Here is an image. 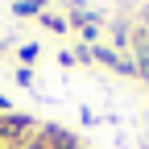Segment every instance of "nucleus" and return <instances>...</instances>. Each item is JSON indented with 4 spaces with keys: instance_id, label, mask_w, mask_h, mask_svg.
<instances>
[{
    "instance_id": "f257e3e1",
    "label": "nucleus",
    "mask_w": 149,
    "mask_h": 149,
    "mask_svg": "<svg viewBox=\"0 0 149 149\" xmlns=\"http://www.w3.org/2000/svg\"><path fill=\"white\" fill-rule=\"evenodd\" d=\"M133 46H137V74H145V79H149V13L141 17V25L133 29Z\"/></svg>"
},
{
    "instance_id": "f03ea898",
    "label": "nucleus",
    "mask_w": 149,
    "mask_h": 149,
    "mask_svg": "<svg viewBox=\"0 0 149 149\" xmlns=\"http://www.w3.org/2000/svg\"><path fill=\"white\" fill-rule=\"evenodd\" d=\"M46 0H13V17H42Z\"/></svg>"
},
{
    "instance_id": "7ed1b4c3",
    "label": "nucleus",
    "mask_w": 149,
    "mask_h": 149,
    "mask_svg": "<svg viewBox=\"0 0 149 149\" xmlns=\"http://www.w3.org/2000/svg\"><path fill=\"white\" fill-rule=\"evenodd\" d=\"M37 21H42L46 29H54V33H66V21H62V17H58V13H50V8H46L42 17H37Z\"/></svg>"
},
{
    "instance_id": "20e7f679",
    "label": "nucleus",
    "mask_w": 149,
    "mask_h": 149,
    "mask_svg": "<svg viewBox=\"0 0 149 149\" xmlns=\"http://www.w3.org/2000/svg\"><path fill=\"white\" fill-rule=\"evenodd\" d=\"M13 79L21 83V87H33V66H17V70H13Z\"/></svg>"
},
{
    "instance_id": "39448f33",
    "label": "nucleus",
    "mask_w": 149,
    "mask_h": 149,
    "mask_svg": "<svg viewBox=\"0 0 149 149\" xmlns=\"http://www.w3.org/2000/svg\"><path fill=\"white\" fill-rule=\"evenodd\" d=\"M37 54H42V46H37V42H29V46H21V62L29 66V62L37 58Z\"/></svg>"
},
{
    "instance_id": "423d86ee",
    "label": "nucleus",
    "mask_w": 149,
    "mask_h": 149,
    "mask_svg": "<svg viewBox=\"0 0 149 149\" xmlns=\"http://www.w3.org/2000/svg\"><path fill=\"white\" fill-rule=\"evenodd\" d=\"M8 112H13V104H8L4 95H0V116H8Z\"/></svg>"
},
{
    "instance_id": "0eeeda50",
    "label": "nucleus",
    "mask_w": 149,
    "mask_h": 149,
    "mask_svg": "<svg viewBox=\"0 0 149 149\" xmlns=\"http://www.w3.org/2000/svg\"><path fill=\"white\" fill-rule=\"evenodd\" d=\"M0 46H4V42H0Z\"/></svg>"
}]
</instances>
